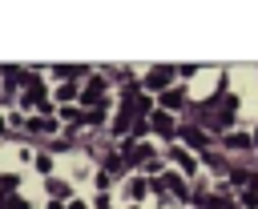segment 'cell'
Masks as SVG:
<instances>
[{"instance_id":"3","label":"cell","mask_w":258,"mask_h":209,"mask_svg":"<svg viewBox=\"0 0 258 209\" xmlns=\"http://www.w3.org/2000/svg\"><path fill=\"white\" fill-rule=\"evenodd\" d=\"M0 133H4V125H0Z\"/></svg>"},{"instance_id":"2","label":"cell","mask_w":258,"mask_h":209,"mask_svg":"<svg viewBox=\"0 0 258 209\" xmlns=\"http://www.w3.org/2000/svg\"><path fill=\"white\" fill-rule=\"evenodd\" d=\"M48 193H56V197H64V193H69V185H64V181H48Z\"/></svg>"},{"instance_id":"1","label":"cell","mask_w":258,"mask_h":209,"mask_svg":"<svg viewBox=\"0 0 258 209\" xmlns=\"http://www.w3.org/2000/svg\"><path fill=\"white\" fill-rule=\"evenodd\" d=\"M0 209H28V201L16 193H0Z\"/></svg>"}]
</instances>
